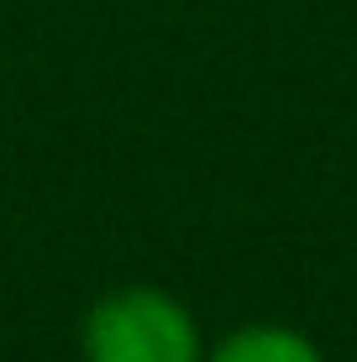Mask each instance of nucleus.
I'll return each mask as SVG.
<instances>
[{
    "instance_id": "obj_1",
    "label": "nucleus",
    "mask_w": 357,
    "mask_h": 362,
    "mask_svg": "<svg viewBox=\"0 0 357 362\" xmlns=\"http://www.w3.org/2000/svg\"><path fill=\"white\" fill-rule=\"evenodd\" d=\"M205 331L174 289L121 284L84 310V362H205Z\"/></svg>"
},
{
    "instance_id": "obj_2",
    "label": "nucleus",
    "mask_w": 357,
    "mask_h": 362,
    "mask_svg": "<svg viewBox=\"0 0 357 362\" xmlns=\"http://www.w3.org/2000/svg\"><path fill=\"white\" fill-rule=\"evenodd\" d=\"M205 362H326V352L284 320H252L205 346Z\"/></svg>"
}]
</instances>
